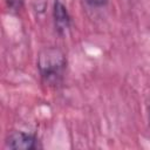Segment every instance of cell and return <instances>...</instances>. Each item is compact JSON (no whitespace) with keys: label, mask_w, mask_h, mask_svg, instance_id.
<instances>
[{"label":"cell","mask_w":150,"mask_h":150,"mask_svg":"<svg viewBox=\"0 0 150 150\" xmlns=\"http://www.w3.org/2000/svg\"><path fill=\"white\" fill-rule=\"evenodd\" d=\"M5 144H6V148L14 149V150H36L42 148L40 139L35 135L23 132V131L11 132L6 137Z\"/></svg>","instance_id":"obj_2"},{"label":"cell","mask_w":150,"mask_h":150,"mask_svg":"<svg viewBox=\"0 0 150 150\" xmlns=\"http://www.w3.org/2000/svg\"><path fill=\"white\" fill-rule=\"evenodd\" d=\"M7 8L12 13H18L23 7V0H5Z\"/></svg>","instance_id":"obj_4"},{"label":"cell","mask_w":150,"mask_h":150,"mask_svg":"<svg viewBox=\"0 0 150 150\" xmlns=\"http://www.w3.org/2000/svg\"><path fill=\"white\" fill-rule=\"evenodd\" d=\"M53 18L55 28L59 34H64L70 27V15L66 8V6L60 1L55 0L53 5Z\"/></svg>","instance_id":"obj_3"},{"label":"cell","mask_w":150,"mask_h":150,"mask_svg":"<svg viewBox=\"0 0 150 150\" xmlns=\"http://www.w3.org/2000/svg\"><path fill=\"white\" fill-rule=\"evenodd\" d=\"M86 1L91 7H103L108 2V0H86Z\"/></svg>","instance_id":"obj_5"},{"label":"cell","mask_w":150,"mask_h":150,"mask_svg":"<svg viewBox=\"0 0 150 150\" xmlns=\"http://www.w3.org/2000/svg\"><path fill=\"white\" fill-rule=\"evenodd\" d=\"M67 68V59L63 52L56 47L43 48L38 56V69L42 81L48 86H57L62 82Z\"/></svg>","instance_id":"obj_1"}]
</instances>
